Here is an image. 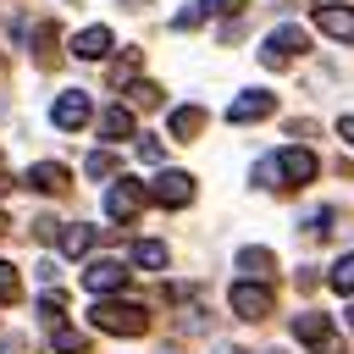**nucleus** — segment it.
<instances>
[{
    "instance_id": "obj_1",
    "label": "nucleus",
    "mask_w": 354,
    "mask_h": 354,
    "mask_svg": "<svg viewBox=\"0 0 354 354\" xmlns=\"http://www.w3.org/2000/svg\"><path fill=\"white\" fill-rule=\"evenodd\" d=\"M88 321H94V332H111V337H138V332H149V310H144V304H122V299H100V304L88 310Z\"/></svg>"
},
{
    "instance_id": "obj_2",
    "label": "nucleus",
    "mask_w": 354,
    "mask_h": 354,
    "mask_svg": "<svg viewBox=\"0 0 354 354\" xmlns=\"http://www.w3.org/2000/svg\"><path fill=\"white\" fill-rule=\"evenodd\" d=\"M304 50H310V33H304V28H293V22H282V28H271V33H266L260 61H266V66H288V61H299Z\"/></svg>"
},
{
    "instance_id": "obj_3",
    "label": "nucleus",
    "mask_w": 354,
    "mask_h": 354,
    "mask_svg": "<svg viewBox=\"0 0 354 354\" xmlns=\"http://www.w3.org/2000/svg\"><path fill=\"white\" fill-rule=\"evenodd\" d=\"M293 332H299V343H304L310 354H343V343H337V332H332V321H326L321 310L293 315Z\"/></svg>"
},
{
    "instance_id": "obj_4",
    "label": "nucleus",
    "mask_w": 354,
    "mask_h": 354,
    "mask_svg": "<svg viewBox=\"0 0 354 354\" xmlns=\"http://www.w3.org/2000/svg\"><path fill=\"white\" fill-rule=\"evenodd\" d=\"M50 116H55V127H61V133H77V127H88V116H94V100H88L83 88H66V94L50 105Z\"/></svg>"
},
{
    "instance_id": "obj_5",
    "label": "nucleus",
    "mask_w": 354,
    "mask_h": 354,
    "mask_svg": "<svg viewBox=\"0 0 354 354\" xmlns=\"http://www.w3.org/2000/svg\"><path fill=\"white\" fill-rule=\"evenodd\" d=\"M138 210H144V183L116 177V183H111V194H105V216H111V221H133Z\"/></svg>"
},
{
    "instance_id": "obj_6",
    "label": "nucleus",
    "mask_w": 354,
    "mask_h": 354,
    "mask_svg": "<svg viewBox=\"0 0 354 354\" xmlns=\"http://www.w3.org/2000/svg\"><path fill=\"white\" fill-rule=\"evenodd\" d=\"M83 288H88L94 299L122 293V288H127V266H122V260H88V266H83Z\"/></svg>"
},
{
    "instance_id": "obj_7",
    "label": "nucleus",
    "mask_w": 354,
    "mask_h": 354,
    "mask_svg": "<svg viewBox=\"0 0 354 354\" xmlns=\"http://www.w3.org/2000/svg\"><path fill=\"white\" fill-rule=\"evenodd\" d=\"M227 299H232V310H238L243 321H266V315H271V304H277L266 282H232V293H227Z\"/></svg>"
},
{
    "instance_id": "obj_8",
    "label": "nucleus",
    "mask_w": 354,
    "mask_h": 354,
    "mask_svg": "<svg viewBox=\"0 0 354 354\" xmlns=\"http://www.w3.org/2000/svg\"><path fill=\"white\" fill-rule=\"evenodd\" d=\"M149 199L166 205V210H183V205L194 199V177H188V171H160V177L149 183Z\"/></svg>"
},
{
    "instance_id": "obj_9",
    "label": "nucleus",
    "mask_w": 354,
    "mask_h": 354,
    "mask_svg": "<svg viewBox=\"0 0 354 354\" xmlns=\"http://www.w3.org/2000/svg\"><path fill=\"white\" fill-rule=\"evenodd\" d=\"M271 111H277V94H266V88H243V94L227 105V122L243 127V122H260V116H271Z\"/></svg>"
},
{
    "instance_id": "obj_10",
    "label": "nucleus",
    "mask_w": 354,
    "mask_h": 354,
    "mask_svg": "<svg viewBox=\"0 0 354 354\" xmlns=\"http://www.w3.org/2000/svg\"><path fill=\"white\" fill-rule=\"evenodd\" d=\"M277 160H282V183H288V188H304V183H315V171H321V160H315L310 149H282Z\"/></svg>"
},
{
    "instance_id": "obj_11",
    "label": "nucleus",
    "mask_w": 354,
    "mask_h": 354,
    "mask_svg": "<svg viewBox=\"0 0 354 354\" xmlns=\"http://www.w3.org/2000/svg\"><path fill=\"white\" fill-rule=\"evenodd\" d=\"M315 28L343 39V44H354V6H315Z\"/></svg>"
},
{
    "instance_id": "obj_12",
    "label": "nucleus",
    "mask_w": 354,
    "mask_h": 354,
    "mask_svg": "<svg viewBox=\"0 0 354 354\" xmlns=\"http://www.w3.org/2000/svg\"><path fill=\"white\" fill-rule=\"evenodd\" d=\"M111 44H116V39H111V28H83V33L72 39V55H77V61H105V55H111Z\"/></svg>"
},
{
    "instance_id": "obj_13",
    "label": "nucleus",
    "mask_w": 354,
    "mask_h": 354,
    "mask_svg": "<svg viewBox=\"0 0 354 354\" xmlns=\"http://www.w3.org/2000/svg\"><path fill=\"white\" fill-rule=\"evenodd\" d=\"M66 183H72V171H66V166H55V160L28 166V188H39V194H66Z\"/></svg>"
},
{
    "instance_id": "obj_14",
    "label": "nucleus",
    "mask_w": 354,
    "mask_h": 354,
    "mask_svg": "<svg viewBox=\"0 0 354 354\" xmlns=\"http://www.w3.org/2000/svg\"><path fill=\"white\" fill-rule=\"evenodd\" d=\"M238 271H249V282H266L277 271V254L260 249V243H249V249H238Z\"/></svg>"
},
{
    "instance_id": "obj_15",
    "label": "nucleus",
    "mask_w": 354,
    "mask_h": 354,
    "mask_svg": "<svg viewBox=\"0 0 354 354\" xmlns=\"http://www.w3.org/2000/svg\"><path fill=\"white\" fill-rule=\"evenodd\" d=\"M100 138H111V144L133 138V111H127V105H111V111H100Z\"/></svg>"
},
{
    "instance_id": "obj_16",
    "label": "nucleus",
    "mask_w": 354,
    "mask_h": 354,
    "mask_svg": "<svg viewBox=\"0 0 354 354\" xmlns=\"http://www.w3.org/2000/svg\"><path fill=\"white\" fill-rule=\"evenodd\" d=\"M199 133H205V111H199V105H177V111H171V138L188 144V138H199Z\"/></svg>"
},
{
    "instance_id": "obj_17",
    "label": "nucleus",
    "mask_w": 354,
    "mask_h": 354,
    "mask_svg": "<svg viewBox=\"0 0 354 354\" xmlns=\"http://www.w3.org/2000/svg\"><path fill=\"white\" fill-rule=\"evenodd\" d=\"M55 44H61V39H55V22H39V28H33V55H39V66H55Z\"/></svg>"
},
{
    "instance_id": "obj_18",
    "label": "nucleus",
    "mask_w": 354,
    "mask_h": 354,
    "mask_svg": "<svg viewBox=\"0 0 354 354\" xmlns=\"http://www.w3.org/2000/svg\"><path fill=\"white\" fill-rule=\"evenodd\" d=\"M50 343H55V354H88V337L77 326H50Z\"/></svg>"
},
{
    "instance_id": "obj_19",
    "label": "nucleus",
    "mask_w": 354,
    "mask_h": 354,
    "mask_svg": "<svg viewBox=\"0 0 354 354\" xmlns=\"http://www.w3.org/2000/svg\"><path fill=\"white\" fill-rule=\"evenodd\" d=\"M61 249H66V254H88V249H94V227H83V221H72V227L61 232Z\"/></svg>"
},
{
    "instance_id": "obj_20",
    "label": "nucleus",
    "mask_w": 354,
    "mask_h": 354,
    "mask_svg": "<svg viewBox=\"0 0 354 354\" xmlns=\"http://www.w3.org/2000/svg\"><path fill=\"white\" fill-rule=\"evenodd\" d=\"M133 266H144V271H160V266H166V243H155V238L133 243Z\"/></svg>"
},
{
    "instance_id": "obj_21",
    "label": "nucleus",
    "mask_w": 354,
    "mask_h": 354,
    "mask_svg": "<svg viewBox=\"0 0 354 354\" xmlns=\"http://www.w3.org/2000/svg\"><path fill=\"white\" fill-rule=\"evenodd\" d=\"M17 299H22V277L11 260H0V304H17Z\"/></svg>"
},
{
    "instance_id": "obj_22",
    "label": "nucleus",
    "mask_w": 354,
    "mask_h": 354,
    "mask_svg": "<svg viewBox=\"0 0 354 354\" xmlns=\"http://www.w3.org/2000/svg\"><path fill=\"white\" fill-rule=\"evenodd\" d=\"M127 100H133L138 111H155V105H160V88H155V83H127Z\"/></svg>"
},
{
    "instance_id": "obj_23",
    "label": "nucleus",
    "mask_w": 354,
    "mask_h": 354,
    "mask_svg": "<svg viewBox=\"0 0 354 354\" xmlns=\"http://www.w3.org/2000/svg\"><path fill=\"white\" fill-rule=\"evenodd\" d=\"M83 171H88V177H116V155H111V149H94V155L83 160Z\"/></svg>"
},
{
    "instance_id": "obj_24",
    "label": "nucleus",
    "mask_w": 354,
    "mask_h": 354,
    "mask_svg": "<svg viewBox=\"0 0 354 354\" xmlns=\"http://www.w3.org/2000/svg\"><path fill=\"white\" fill-rule=\"evenodd\" d=\"M61 310H66V293H61V288H50V293L39 299V315H44L50 326H61Z\"/></svg>"
},
{
    "instance_id": "obj_25",
    "label": "nucleus",
    "mask_w": 354,
    "mask_h": 354,
    "mask_svg": "<svg viewBox=\"0 0 354 354\" xmlns=\"http://www.w3.org/2000/svg\"><path fill=\"white\" fill-rule=\"evenodd\" d=\"M254 183H260V188H288V183H282V160H260V166H254Z\"/></svg>"
},
{
    "instance_id": "obj_26",
    "label": "nucleus",
    "mask_w": 354,
    "mask_h": 354,
    "mask_svg": "<svg viewBox=\"0 0 354 354\" xmlns=\"http://www.w3.org/2000/svg\"><path fill=\"white\" fill-rule=\"evenodd\" d=\"M332 288H337V293H354V254H343V260L332 266Z\"/></svg>"
},
{
    "instance_id": "obj_27",
    "label": "nucleus",
    "mask_w": 354,
    "mask_h": 354,
    "mask_svg": "<svg viewBox=\"0 0 354 354\" xmlns=\"http://www.w3.org/2000/svg\"><path fill=\"white\" fill-rule=\"evenodd\" d=\"M61 232H66V227H61L55 216H39V221H33V238H39V243H55Z\"/></svg>"
},
{
    "instance_id": "obj_28",
    "label": "nucleus",
    "mask_w": 354,
    "mask_h": 354,
    "mask_svg": "<svg viewBox=\"0 0 354 354\" xmlns=\"http://www.w3.org/2000/svg\"><path fill=\"white\" fill-rule=\"evenodd\" d=\"M199 6H205V17H238L249 0H199Z\"/></svg>"
},
{
    "instance_id": "obj_29",
    "label": "nucleus",
    "mask_w": 354,
    "mask_h": 354,
    "mask_svg": "<svg viewBox=\"0 0 354 354\" xmlns=\"http://www.w3.org/2000/svg\"><path fill=\"white\" fill-rule=\"evenodd\" d=\"M199 22H205V6H199V0H194V6H183V11L171 17V28H199Z\"/></svg>"
},
{
    "instance_id": "obj_30",
    "label": "nucleus",
    "mask_w": 354,
    "mask_h": 354,
    "mask_svg": "<svg viewBox=\"0 0 354 354\" xmlns=\"http://www.w3.org/2000/svg\"><path fill=\"white\" fill-rule=\"evenodd\" d=\"M133 72H138V55H122V61H116V66H111V83H116V88H122V83H127V77H133Z\"/></svg>"
},
{
    "instance_id": "obj_31",
    "label": "nucleus",
    "mask_w": 354,
    "mask_h": 354,
    "mask_svg": "<svg viewBox=\"0 0 354 354\" xmlns=\"http://www.w3.org/2000/svg\"><path fill=\"white\" fill-rule=\"evenodd\" d=\"M332 221H337L332 210H310V216H304V227H310V232H332Z\"/></svg>"
},
{
    "instance_id": "obj_32",
    "label": "nucleus",
    "mask_w": 354,
    "mask_h": 354,
    "mask_svg": "<svg viewBox=\"0 0 354 354\" xmlns=\"http://www.w3.org/2000/svg\"><path fill=\"white\" fill-rule=\"evenodd\" d=\"M138 155H144V160H149V166H155V160H160V155H166V149H160V138H149V133H144V138H138Z\"/></svg>"
},
{
    "instance_id": "obj_33",
    "label": "nucleus",
    "mask_w": 354,
    "mask_h": 354,
    "mask_svg": "<svg viewBox=\"0 0 354 354\" xmlns=\"http://www.w3.org/2000/svg\"><path fill=\"white\" fill-rule=\"evenodd\" d=\"M0 354H28V343H22V337H6V343H0Z\"/></svg>"
},
{
    "instance_id": "obj_34",
    "label": "nucleus",
    "mask_w": 354,
    "mask_h": 354,
    "mask_svg": "<svg viewBox=\"0 0 354 354\" xmlns=\"http://www.w3.org/2000/svg\"><path fill=\"white\" fill-rule=\"evenodd\" d=\"M337 133H343V144H354V116H343V122H337Z\"/></svg>"
},
{
    "instance_id": "obj_35",
    "label": "nucleus",
    "mask_w": 354,
    "mask_h": 354,
    "mask_svg": "<svg viewBox=\"0 0 354 354\" xmlns=\"http://www.w3.org/2000/svg\"><path fill=\"white\" fill-rule=\"evenodd\" d=\"M6 188H11V177H6V171H0V194H6Z\"/></svg>"
},
{
    "instance_id": "obj_36",
    "label": "nucleus",
    "mask_w": 354,
    "mask_h": 354,
    "mask_svg": "<svg viewBox=\"0 0 354 354\" xmlns=\"http://www.w3.org/2000/svg\"><path fill=\"white\" fill-rule=\"evenodd\" d=\"M6 227H11V221H6V216H0V232H6Z\"/></svg>"
},
{
    "instance_id": "obj_37",
    "label": "nucleus",
    "mask_w": 354,
    "mask_h": 354,
    "mask_svg": "<svg viewBox=\"0 0 354 354\" xmlns=\"http://www.w3.org/2000/svg\"><path fill=\"white\" fill-rule=\"evenodd\" d=\"M122 6H144V0H122Z\"/></svg>"
},
{
    "instance_id": "obj_38",
    "label": "nucleus",
    "mask_w": 354,
    "mask_h": 354,
    "mask_svg": "<svg viewBox=\"0 0 354 354\" xmlns=\"http://www.w3.org/2000/svg\"><path fill=\"white\" fill-rule=\"evenodd\" d=\"M348 326H354V310H348Z\"/></svg>"
}]
</instances>
